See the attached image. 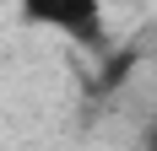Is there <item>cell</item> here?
<instances>
[{
    "instance_id": "obj_1",
    "label": "cell",
    "mask_w": 157,
    "mask_h": 151,
    "mask_svg": "<svg viewBox=\"0 0 157 151\" xmlns=\"http://www.w3.org/2000/svg\"><path fill=\"white\" fill-rule=\"evenodd\" d=\"M16 6L33 27H54L81 49H103V38H109L103 0H16Z\"/></svg>"
},
{
    "instance_id": "obj_2",
    "label": "cell",
    "mask_w": 157,
    "mask_h": 151,
    "mask_svg": "<svg viewBox=\"0 0 157 151\" xmlns=\"http://www.w3.org/2000/svg\"><path fill=\"white\" fill-rule=\"evenodd\" d=\"M146 151H157V124H152V135H146Z\"/></svg>"
}]
</instances>
